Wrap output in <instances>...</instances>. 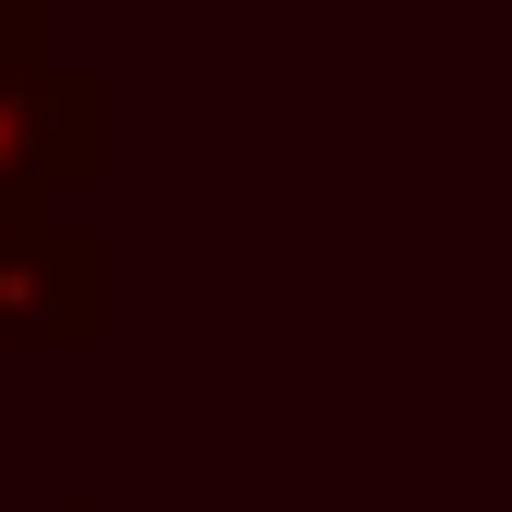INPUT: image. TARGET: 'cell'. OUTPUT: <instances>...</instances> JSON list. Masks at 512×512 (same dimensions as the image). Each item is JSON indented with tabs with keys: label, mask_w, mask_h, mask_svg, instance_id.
Here are the masks:
<instances>
[{
	"label": "cell",
	"mask_w": 512,
	"mask_h": 512,
	"mask_svg": "<svg viewBox=\"0 0 512 512\" xmlns=\"http://www.w3.org/2000/svg\"><path fill=\"white\" fill-rule=\"evenodd\" d=\"M48 60V0H0V72Z\"/></svg>",
	"instance_id": "3"
},
{
	"label": "cell",
	"mask_w": 512,
	"mask_h": 512,
	"mask_svg": "<svg viewBox=\"0 0 512 512\" xmlns=\"http://www.w3.org/2000/svg\"><path fill=\"white\" fill-rule=\"evenodd\" d=\"M0 358H12V346H0Z\"/></svg>",
	"instance_id": "5"
},
{
	"label": "cell",
	"mask_w": 512,
	"mask_h": 512,
	"mask_svg": "<svg viewBox=\"0 0 512 512\" xmlns=\"http://www.w3.org/2000/svg\"><path fill=\"white\" fill-rule=\"evenodd\" d=\"M60 512H96V501H60Z\"/></svg>",
	"instance_id": "4"
},
{
	"label": "cell",
	"mask_w": 512,
	"mask_h": 512,
	"mask_svg": "<svg viewBox=\"0 0 512 512\" xmlns=\"http://www.w3.org/2000/svg\"><path fill=\"white\" fill-rule=\"evenodd\" d=\"M108 167V84L72 60L0 72V227H36L60 191Z\"/></svg>",
	"instance_id": "1"
},
{
	"label": "cell",
	"mask_w": 512,
	"mask_h": 512,
	"mask_svg": "<svg viewBox=\"0 0 512 512\" xmlns=\"http://www.w3.org/2000/svg\"><path fill=\"white\" fill-rule=\"evenodd\" d=\"M108 334V251L60 215L0 227V346H96Z\"/></svg>",
	"instance_id": "2"
}]
</instances>
